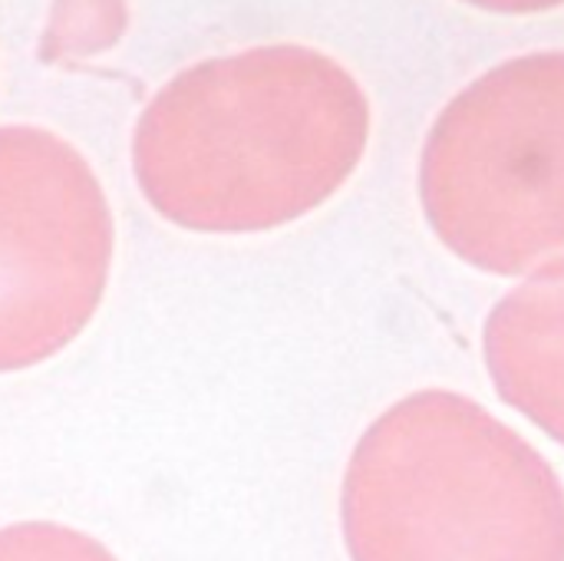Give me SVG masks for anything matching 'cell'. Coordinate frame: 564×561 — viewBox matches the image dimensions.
Returning a JSON list of instances; mask_svg holds the SVG:
<instances>
[{"mask_svg": "<svg viewBox=\"0 0 564 561\" xmlns=\"http://www.w3.org/2000/svg\"><path fill=\"white\" fill-rule=\"evenodd\" d=\"M370 103L334 56L271 43L175 73L142 109L145 202L202 235H254L321 208L360 165Z\"/></svg>", "mask_w": 564, "mask_h": 561, "instance_id": "6da1fadb", "label": "cell"}, {"mask_svg": "<svg viewBox=\"0 0 564 561\" xmlns=\"http://www.w3.org/2000/svg\"><path fill=\"white\" fill-rule=\"evenodd\" d=\"M340 522L350 561H564V486L512 427L420 390L354 446Z\"/></svg>", "mask_w": 564, "mask_h": 561, "instance_id": "7a4b0ae2", "label": "cell"}, {"mask_svg": "<svg viewBox=\"0 0 564 561\" xmlns=\"http://www.w3.org/2000/svg\"><path fill=\"white\" fill-rule=\"evenodd\" d=\"M420 202L479 271L564 261V50L499 63L453 96L423 145Z\"/></svg>", "mask_w": 564, "mask_h": 561, "instance_id": "3957f363", "label": "cell"}, {"mask_svg": "<svg viewBox=\"0 0 564 561\" xmlns=\"http://www.w3.org/2000/svg\"><path fill=\"white\" fill-rule=\"evenodd\" d=\"M112 248V212L83 152L40 126H0V374L36 367L86 331Z\"/></svg>", "mask_w": 564, "mask_h": 561, "instance_id": "277c9868", "label": "cell"}, {"mask_svg": "<svg viewBox=\"0 0 564 561\" xmlns=\"http://www.w3.org/2000/svg\"><path fill=\"white\" fill-rule=\"evenodd\" d=\"M482 347L499 397L564 446V261L492 308Z\"/></svg>", "mask_w": 564, "mask_h": 561, "instance_id": "5b68a950", "label": "cell"}, {"mask_svg": "<svg viewBox=\"0 0 564 561\" xmlns=\"http://www.w3.org/2000/svg\"><path fill=\"white\" fill-rule=\"evenodd\" d=\"M129 20L126 0H53L43 33V56H93L109 50Z\"/></svg>", "mask_w": 564, "mask_h": 561, "instance_id": "8992f818", "label": "cell"}, {"mask_svg": "<svg viewBox=\"0 0 564 561\" xmlns=\"http://www.w3.org/2000/svg\"><path fill=\"white\" fill-rule=\"evenodd\" d=\"M0 561H119L102 542L59 522H17L0 529Z\"/></svg>", "mask_w": 564, "mask_h": 561, "instance_id": "52a82bcc", "label": "cell"}, {"mask_svg": "<svg viewBox=\"0 0 564 561\" xmlns=\"http://www.w3.org/2000/svg\"><path fill=\"white\" fill-rule=\"evenodd\" d=\"M466 3H476L482 10H496V13H539V10L562 7L564 0H466Z\"/></svg>", "mask_w": 564, "mask_h": 561, "instance_id": "ba28073f", "label": "cell"}]
</instances>
